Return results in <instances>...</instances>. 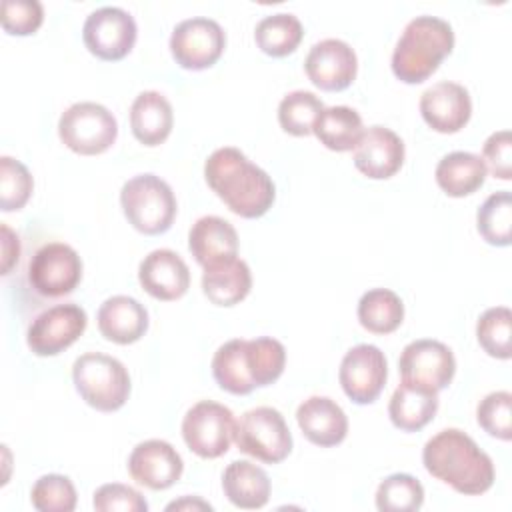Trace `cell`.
I'll list each match as a JSON object with an SVG mask.
<instances>
[{"mask_svg":"<svg viewBox=\"0 0 512 512\" xmlns=\"http://www.w3.org/2000/svg\"><path fill=\"white\" fill-rule=\"evenodd\" d=\"M204 178L228 210L242 218L264 216L276 200V186L268 172L234 146H222L208 156Z\"/></svg>","mask_w":512,"mask_h":512,"instance_id":"6da1fadb","label":"cell"},{"mask_svg":"<svg viewBox=\"0 0 512 512\" xmlns=\"http://www.w3.org/2000/svg\"><path fill=\"white\" fill-rule=\"evenodd\" d=\"M428 474L466 496L484 494L494 484V462L478 444L458 428L434 434L422 450Z\"/></svg>","mask_w":512,"mask_h":512,"instance_id":"7a4b0ae2","label":"cell"},{"mask_svg":"<svg viewBox=\"0 0 512 512\" xmlns=\"http://www.w3.org/2000/svg\"><path fill=\"white\" fill-rule=\"evenodd\" d=\"M454 48L452 26L430 14L412 18L392 52V72L406 84L428 80Z\"/></svg>","mask_w":512,"mask_h":512,"instance_id":"3957f363","label":"cell"},{"mask_svg":"<svg viewBox=\"0 0 512 512\" xmlns=\"http://www.w3.org/2000/svg\"><path fill=\"white\" fill-rule=\"evenodd\" d=\"M120 206L126 220L142 234H164L176 218V196L166 180L156 174H138L124 182Z\"/></svg>","mask_w":512,"mask_h":512,"instance_id":"277c9868","label":"cell"},{"mask_svg":"<svg viewBox=\"0 0 512 512\" xmlns=\"http://www.w3.org/2000/svg\"><path fill=\"white\" fill-rule=\"evenodd\" d=\"M72 380L80 398L100 412L122 408L132 388L126 366L118 358L102 352L78 356L72 366Z\"/></svg>","mask_w":512,"mask_h":512,"instance_id":"5b68a950","label":"cell"},{"mask_svg":"<svg viewBox=\"0 0 512 512\" xmlns=\"http://www.w3.org/2000/svg\"><path fill=\"white\" fill-rule=\"evenodd\" d=\"M234 442L240 452L266 464H278L292 452L290 428L272 406L246 410L236 422Z\"/></svg>","mask_w":512,"mask_h":512,"instance_id":"8992f818","label":"cell"},{"mask_svg":"<svg viewBox=\"0 0 512 512\" xmlns=\"http://www.w3.org/2000/svg\"><path fill=\"white\" fill-rule=\"evenodd\" d=\"M58 136L66 148L82 156L106 152L118 136L114 114L98 102H76L58 120Z\"/></svg>","mask_w":512,"mask_h":512,"instance_id":"52a82bcc","label":"cell"},{"mask_svg":"<svg viewBox=\"0 0 512 512\" xmlns=\"http://www.w3.org/2000/svg\"><path fill=\"white\" fill-rule=\"evenodd\" d=\"M236 420L228 406L214 400L196 402L182 420V438L200 458H218L234 440Z\"/></svg>","mask_w":512,"mask_h":512,"instance_id":"ba28073f","label":"cell"},{"mask_svg":"<svg viewBox=\"0 0 512 512\" xmlns=\"http://www.w3.org/2000/svg\"><path fill=\"white\" fill-rule=\"evenodd\" d=\"M80 280L82 260L78 252L64 242H48L30 258L28 282L46 298H60L74 292Z\"/></svg>","mask_w":512,"mask_h":512,"instance_id":"9c48e42d","label":"cell"},{"mask_svg":"<svg viewBox=\"0 0 512 512\" xmlns=\"http://www.w3.org/2000/svg\"><path fill=\"white\" fill-rule=\"evenodd\" d=\"M136 20L120 6H102L92 10L82 26L86 48L100 60H122L136 42Z\"/></svg>","mask_w":512,"mask_h":512,"instance_id":"30bf717a","label":"cell"},{"mask_svg":"<svg viewBox=\"0 0 512 512\" xmlns=\"http://www.w3.org/2000/svg\"><path fill=\"white\" fill-rule=\"evenodd\" d=\"M226 48L224 28L206 16L178 22L170 34V52L186 70H204L216 64Z\"/></svg>","mask_w":512,"mask_h":512,"instance_id":"8fae6325","label":"cell"},{"mask_svg":"<svg viewBox=\"0 0 512 512\" xmlns=\"http://www.w3.org/2000/svg\"><path fill=\"white\" fill-rule=\"evenodd\" d=\"M86 324L88 316L82 306L56 304L30 322L26 344L36 356H56L84 334Z\"/></svg>","mask_w":512,"mask_h":512,"instance_id":"7c38bea8","label":"cell"},{"mask_svg":"<svg viewBox=\"0 0 512 512\" xmlns=\"http://www.w3.org/2000/svg\"><path fill=\"white\" fill-rule=\"evenodd\" d=\"M388 378V362L384 352L374 344L352 346L338 370V380L344 394L356 404H372Z\"/></svg>","mask_w":512,"mask_h":512,"instance_id":"4fadbf2b","label":"cell"},{"mask_svg":"<svg viewBox=\"0 0 512 512\" xmlns=\"http://www.w3.org/2000/svg\"><path fill=\"white\" fill-rule=\"evenodd\" d=\"M398 370L404 382L428 386L432 390H444L456 372V358L452 350L430 338H420L404 346Z\"/></svg>","mask_w":512,"mask_h":512,"instance_id":"5bb4252c","label":"cell"},{"mask_svg":"<svg viewBox=\"0 0 512 512\" xmlns=\"http://www.w3.org/2000/svg\"><path fill=\"white\" fill-rule=\"evenodd\" d=\"M304 70L316 88L338 92L354 82L358 58L348 42L340 38H324L308 50Z\"/></svg>","mask_w":512,"mask_h":512,"instance_id":"9a60e30c","label":"cell"},{"mask_svg":"<svg viewBox=\"0 0 512 512\" xmlns=\"http://www.w3.org/2000/svg\"><path fill=\"white\" fill-rule=\"evenodd\" d=\"M420 114L432 130L454 134L468 124L472 116V100L462 84L440 80L422 92Z\"/></svg>","mask_w":512,"mask_h":512,"instance_id":"2e32d148","label":"cell"},{"mask_svg":"<svg viewBox=\"0 0 512 512\" xmlns=\"http://www.w3.org/2000/svg\"><path fill=\"white\" fill-rule=\"evenodd\" d=\"M184 462L176 448L166 440H144L134 446L128 456V472L132 480L150 488L166 490L182 476Z\"/></svg>","mask_w":512,"mask_h":512,"instance_id":"e0dca14e","label":"cell"},{"mask_svg":"<svg viewBox=\"0 0 512 512\" xmlns=\"http://www.w3.org/2000/svg\"><path fill=\"white\" fill-rule=\"evenodd\" d=\"M354 166L372 180H386L394 176L404 164L402 138L380 124L366 128L354 146Z\"/></svg>","mask_w":512,"mask_h":512,"instance_id":"ac0fdd59","label":"cell"},{"mask_svg":"<svg viewBox=\"0 0 512 512\" xmlns=\"http://www.w3.org/2000/svg\"><path fill=\"white\" fill-rule=\"evenodd\" d=\"M140 286L156 300H178L188 292V264L170 248H158L146 254L138 266Z\"/></svg>","mask_w":512,"mask_h":512,"instance_id":"d6986e66","label":"cell"},{"mask_svg":"<svg viewBox=\"0 0 512 512\" xmlns=\"http://www.w3.org/2000/svg\"><path fill=\"white\" fill-rule=\"evenodd\" d=\"M302 434L316 446L340 444L348 434L346 412L328 396H310L296 410Z\"/></svg>","mask_w":512,"mask_h":512,"instance_id":"ffe728a7","label":"cell"},{"mask_svg":"<svg viewBox=\"0 0 512 512\" xmlns=\"http://www.w3.org/2000/svg\"><path fill=\"white\" fill-rule=\"evenodd\" d=\"M98 330L114 344L138 342L148 330V310L132 296L116 294L98 308Z\"/></svg>","mask_w":512,"mask_h":512,"instance_id":"44dd1931","label":"cell"},{"mask_svg":"<svg viewBox=\"0 0 512 512\" xmlns=\"http://www.w3.org/2000/svg\"><path fill=\"white\" fill-rule=\"evenodd\" d=\"M252 288V274L238 256L224 258L204 266L202 292L216 306H234L242 302Z\"/></svg>","mask_w":512,"mask_h":512,"instance_id":"7402d4cb","label":"cell"},{"mask_svg":"<svg viewBox=\"0 0 512 512\" xmlns=\"http://www.w3.org/2000/svg\"><path fill=\"white\" fill-rule=\"evenodd\" d=\"M174 124V112L168 98L156 90L140 92L130 106V128L134 138L144 146L162 144Z\"/></svg>","mask_w":512,"mask_h":512,"instance_id":"603a6c76","label":"cell"},{"mask_svg":"<svg viewBox=\"0 0 512 512\" xmlns=\"http://www.w3.org/2000/svg\"><path fill=\"white\" fill-rule=\"evenodd\" d=\"M188 250L202 268L212 262L232 258L238 254L236 228L220 216H202L188 232Z\"/></svg>","mask_w":512,"mask_h":512,"instance_id":"cb8c5ba5","label":"cell"},{"mask_svg":"<svg viewBox=\"0 0 512 512\" xmlns=\"http://www.w3.org/2000/svg\"><path fill=\"white\" fill-rule=\"evenodd\" d=\"M438 410V392L412 384V382H400V386L394 390L390 404H388V416L392 424L402 432H418L422 430Z\"/></svg>","mask_w":512,"mask_h":512,"instance_id":"d4e9b609","label":"cell"},{"mask_svg":"<svg viewBox=\"0 0 512 512\" xmlns=\"http://www.w3.org/2000/svg\"><path fill=\"white\" fill-rule=\"evenodd\" d=\"M222 490L234 506L256 510L270 500V478L254 462L234 460L222 474Z\"/></svg>","mask_w":512,"mask_h":512,"instance_id":"484cf974","label":"cell"},{"mask_svg":"<svg viewBox=\"0 0 512 512\" xmlns=\"http://www.w3.org/2000/svg\"><path fill=\"white\" fill-rule=\"evenodd\" d=\"M486 166L478 154L456 150L446 156L436 166V184L444 194L452 198H462L474 194L486 180Z\"/></svg>","mask_w":512,"mask_h":512,"instance_id":"4316f807","label":"cell"},{"mask_svg":"<svg viewBox=\"0 0 512 512\" xmlns=\"http://www.w3.org/2000/svg\"><path fill=\"white\" fill-rule=\"evenodd\" d=\"M312 132L328 150L346 152L354 150L364 132V126L360 114L354 108L330 106L316 116Z\"/></svg>","mask_w":512,"mask_h":512,"instance_id":"83f0119b","label":"cell"},{"mask_svg":"<svg viewBox=\"0 0 512 512\" xmlns=\"http://www.w3.org/2000/svg\"><path fill=\"white\" fill-rule=\"evenodd\" d=\"M212 376L222 390L236 396L250 394L256 388L246 364V340H228L214 352Z\"/></svg>","mask_w":512,"mask_h":512,"instance_id":"f1b7e54d","label":"cell"},{"mask_svg":"<svg viewBox=\"0 0 512 512\" xmlns=\"http://www.w3.org/2000/svg\"><path fill=\"white\" fill-rule=\"evenodd\" d=\"M304 36L302 22L292 12H276L264 16L254 28L256 46L274 58L292 54Z\"/></svg>","mask_w":512,"mask_h":512,"instance_id":"f546056e","label":"cell"},{"mask_svg":"<svg viewBox=\"0 0 512 512\" xmlns=\"http://www.w3.org/2000/svg\"><path fill=\"white\" fill-rule=\"evenodd\" d=\"M358 322L372 334H390L404 320V304L390 288H372L358 302Z\"/></svg>","mask_w":512,"mask_h":512,"instance_id":"4dcf8cb0","label":"cell"},{"mask_svg":"<svg viewBox=\"0 0 512 512\" xmlns=\"http://www.w3.org/2000/svg\"><path fill=\"white\" fill-rule=\"evenodd\" d=\"M246 362L248 372L256 388L274 384L286 364V350L280 340L270 336H260L246 340Z\"/></svg>","mask_w":512,"mask_h":512,"instance_id":"1f68e13d","label":"cell"},{"mask_svg":"<svg viewBox=\"0 0 512 512\" xmlns=\"http://www.w3.org/2000/svg\"><path fill=\"white\" fill-rule=\"evenodd\" d=\"M478 234L492 246L510 244L512 228V194L500 190L490 194L476 212Z\"/></svg>","mask_w":512,"mask_h":512,"instance_id":"d6a6232c","label":"cell"},{"mask_svg":"<svg viewBox=\"0 0 512 512\" xmlns=\"http://www.w3.org/2000/svg\"><path fill=\"white\" fill-rule=\"evenodd\" d=\"M324 102L310 90L288 92L278 104L280 128L292 136H308Z\"/></svg>","mask_w":512,"mask_h":512,"instance_id":"836d02e7","label":"cell"},{"mask_svg":"<svg viewBox=\"0 0 512 512\" xmlns=\"http://www.w3.org/2000/svg\"><path fill=\"white\" fill-rule=\"evenodd\" d=\"M424 504V488L410 474H390L376 490V508L380 512H414Z\"/></svg>","mask_w":512,"mask_h":512,"instance_id":"e575fe53","label":"cell"},{"mask_svg":"<svg viewBox=\"0 0 512 512\" xmlns=\"http://www.w3.org/2000/svg\"><path fill=\"white\" fill-rule=\"evenodd\" d=\"M512 312L506 306H494L480 314L476 322V338L484 352L492 358L508 360L512 356L510 348Z\"/></svg>","mask_w":512,"mask_h":512,"instance_id":"d590c367","label":"cell"},{"mask_svg":"<svg viewBox=\"0 0 512 512\" xmlns=\"http://www.w3.org/2000/svg\"><path fill=\"white\" fill-rule=\"evenodd\" d=\"M76 500L72 480L62 474H44L30 490V502L40 512H72Z\"/></svg>","mask_w":512,"mask_h":512,"instance_id":"8d00e7d4","label":"cell"},{"mask_svg":"<svg viewBox=\"0 0 512 512\" xmlns=\"http://www.w3.org/2000/svg\"><path fill=\"white\" fill-rule=\"evenodd\" d=\"M34 188L30 170L16 158H0V208L14 212L24 208Z\"/></svg>","mask_w":512,"mask_h":512,"instance_id":"74e56055","label":"cell"},{"mask_svg":"<svg viewBox=\"0 0 512 512\" xmlns=\"http://www.w3.org/2000/svg\"><path fill=\"white\" fill-rule=\"evenodd\" d=\"M476 420L484 432L508 442L512 438V394L508 390L486 394L478 402Z\"/></svg>","mask_w":512,"mask_h":512,"instance_id":"f35d334b","label":"cell"},{"mask_svg":"<svg viewBox=\"0 0 512 512\" xmlns=\"http://www.w3.org/2000/svg\"><path fill=\"white\" fill-rule=\"evenodd\" d=\"M0 20L4 32L28 36L42 26L44 8L38 0H4Z\"/></svg>","mask_w":512,"mask_h":512,"instance_id":"ab89813d","label":"cell"},{"mask_svg":"<svg viewBox=\"0 0 512 512\" xmlns=\"http://www.w3.org/2000/svg\"><path fill=\"white\" fill-rule=\"evenodd\" d=\"M92 506L98 512H146L148 502L144 496L128 484H102L92 498Z\"/></svg>","mask_w":512,"mask_h":512,"instance_id":"60d3db41","label":"cell"},{"mask_svg":"<svg viewBox=\"0 0 512 512\" xmlns=\"http://www.w3.org/2000/svg\"><path fill=\"white\" fill-rule=\"evenodd\" d=\"M482 162L494 178H512V138L508 130L492 132L482 146Z\"/></svg>","mask_w":512,"mask_h":512,"instance_id":"b9f144b4","label":"cell"},{"mask_svg":"<svg viewBox=\"0 0 512 512\" xmlns=\"http://www.w3.org/2000/svg\"><path fill=\"white\" fill-rule=\"evenodd\" d=\"M18 256H20L18 236L6 224H2V274L10 272L12 264L18 260Z\"/></svg>","mask_w":512,"mask_h":512,"instance_id":"7bdbcfd3","label":"cell"},{"mask_svg":"<svg viewBox=\"0 0 512 512\" xmlns=\"http://www.w3.org/2000/svg\"><path fill=\"white\" fill-rule=\"evenodd\" d=\"M166 510H212V506L200 498H192V496H184L180 500H174L166 506Z\"/></svg>","mask_w":512,"mask_h":512,"instance_id":"ee69618b","label":"cell"}]
</instances>
